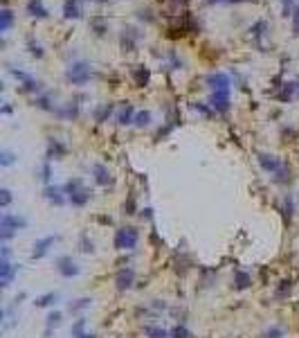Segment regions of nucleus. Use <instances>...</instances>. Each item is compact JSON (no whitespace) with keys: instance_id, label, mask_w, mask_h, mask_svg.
I'll use <instances>...</instances> for the list:
<instances>
[{"instance_id":"obj_39","label":"nucleus","mask_w":299,"mask_h":338,"mask_svg":"<svg viewBox=\"0 0 299 338\" xmlns=\"http://www.w3.org/2000/svg\"><path fill=\"white\" fill-rule=\"evenodd\" d=\"M12 201H14V196H12V190H7V187H3V190H0V207H3V210H7V207L12 205Z\"/></svg>"},{"instance_id":"obj_36","label":"nucleus","mask_w":299,"mask_h":338,"mask_svg":"<svg viewBox=\"0 0 299 338\" xmlns=\"http://www.w3.org/2000/svg\"><path fill=\"white\" fill-rule=\"evenodd\" d=\"M110 113H113V106H110V104H104V106H99L97 111H94V119L102 124V122H106V119H108Z\"/></svg>"},{"instance_id":"obj_7","label":"nucleus","mask_w":299,"mask_h":338,"mask_svg":"<svg viewBox=\"0 0 299 338\" xmlns=\"http://www.w3.org/2000/svg\"><path fill=\"white\" fill-rule=\"evenodd\" d=\"M135 284V268L133 266H122L115 273V287L117 291H128Z\"/></svg>"},{"instance_id":"obj_2","label":"nucleus","mask_w":299,"mask_h":338,"mask_svg":"<svg viewBox=\"0 0 299 338\" xmlns=\"http://www.w3.org/2000/svg\"><path fill=\"white\" fill-rule=\"evenodd\" d=\"M140 243V230L135 226H119L115 230V237H113V246L115 251L124 253V251H135Z\"/></svg>"},{"instance_id":"obj_33","label":"nucleus","mask_w":299,"mask_h":338,"mask_svg":"<svg viewBox=\"0 0 299 338\" xmlns=\"http://www.w3.org/2000/svg\"><path fill=\"white\" fill-rule=\"evenodd\" d=\"M12 23H14L12 9H3V14H0V32H7L12 27Z\"/></svg>"},{"instance_id":"obj_13","label":"nucleus","mask_w":299,"mask_h":338,"mask_svg":"<svg viewBox=\"0 0 299 338\" xmlns=\"http://www.w3.org/2000/svg\"><path fill=\"white\" fill-rule=\"evenodd\" d=\"M205 84H207L212 90H229V75L225 72H212V75L205 77Z\"/></svg>"},{"instance_id":"obj_14","label":"nucleus","mask_w":299,"mask_h":338,"mask_svg":"<svg viewBox=\"0 0 299 338\" xmlns=\"http://www.w3.org/2000/svg\"><path fill=\"white\" fill-rule=\"evenodd\" d=\"M140 39V32L135 27H124L122 29V36H119V45H122L124 52H133L135 50V43Z\"/></svg>"},{"instance_id":"obj_38","label":"nucleus","mask_w":299,"mask_h":338,"mask_svg":"<svg viewBox=\"0 0 299 338\" xmlns=\"http://www.w3.org/2000/svg\"><path fill=\"white\" fill-rule=\"evenodd\" d=\"M52 95H39L36 97V106L43 108V111H54V106H52Z\"/></svg>"},{"instance_id":"obj_3","label":"nucleus","mask_w":299,"mask_h":338,"mask_svg":"<svg viewBox=\"0 0 299 338\" xmlns=\"http://www.w3.org/2000/svg\"><path fill=\"white\" fill-rule=\"evenodd\" d=\"M92 77V66L88 61H72L65 70V79L75 86H83L88 84Z\"/></svg>"},{"instance_id":"obj_50","label":"nucleus","mask_w":299,"mask_h":338,"mask_svg":"<svg viewBox=\"0 0 299 338\" xmlns=\"http://www.w3.org/2000/svg\"><path fill=\"white\" fill-rule=\"evenodd\" d=\"M281 5H283V16H292V0H281Z\"/></svg>"},{"instance_id":"obj_55","label":"nucleus","mask_w":299,"mask_h":338,"mask_svg":"<svg viewBox=\"0 0 299 338\" xmlns=\"http://www.w3.org/2000/svg\"><path fill=\"white\" fill-rule=\"evenodd\" d=\"M207 3H220V0H207Z\"/></svg>"},{"instance_id":"obj_4","label":"nucleus","mask_w":299,"mask_h":338,"mask_svg":"<svg viewBox=\"0 0 299 338\" xmlns=\"http://www.w3.org/2000/svg\"><path fill=\"white\" fill-rule=\"evenodd\" d=\"M54 268H56V273H59L61 278H65V280H72V278H77V275L81 273V266H79L70 255H61V257L54 262Z\"/></svg>"},{"instance_id":"obj_24","label":"nucleus","mask_w":299,"mask_h":338,"mask_svg":"<svg viewBox=\"0 0 299 338\" xmlns=\"http://www.w3.org/2000/svg\"><path fill=\"white\" fill-rule=\"evenodd\" d=\"M27 12H29V16L47 18V9L43 7V0H29V3H27Z\"/></svg>"},{"instance_id":"obj_16","label":"nucleus","mask_w":299,"mask_h":338,"mask_svg":"<svg viewBox=\"0 0 299 338\" xmlns=\"http://www.w3.org/2000/svg\"><path fill=\"white\" fill-rule=\"evenodd\" d=\"M92 178H94V183L102 185V187H108L110 183H113V176H110L108 167H106V165H102V163L92 165Z\"/></svg>"},{"instance_id":"obj_53","label":"nucleus","mask_w":299,"mask_h":338,"mask_svg":"<svg viewBox=\"0 0 299 338\" xmlns=\"http://www.w3.org/2000/svg\"><path fill=\"white\" fill-rule=\"evenodd\" d=\"M3 113H5V115H9V113H12V106H9V104H7V106H3Z\"/></svg>"},{"instance_id":"obj_31","label":"nucleus","mask_w":299,"mask_h":338,"mask_svg":"<svg viewBox=\"0 0 299 338\" xmlns=\"http://www.w3.org/2000/svg\"><path fill=\"white\" fill-rule=\"evenodd\" d=\"M39 178L43 180L45 185H50V180H52V165H50V160H43V163H41V167H39Z\"/></svg>"},{"instance_id":"obj_27","label":"nucleus","mask_w":299,"mask_h":338,"mask_svg":"<svg viewBox=\"0 0 299 338\" xmlns=\"http://www.w3.org/2000/svg\"><path fill=\"white\" fill-rule=\"evenodd\" d=\"M59 300V293H54V291H50V293H43V295H39V298L34 300V304L39 306V309H45V306H52Z\"/></svg>"},{"instance_id":"obj_44","label":"nucleus","mask_w":299,"mask_h":338,"mask_svg":"<svg viewBox=\"0 0 299 338\" xmlns=\"http://www.w3.org/2000/svg\"><path fill=\"white\" fill-rule=\"evenodd\" d=\"M263 338H283V329L281 327H268Z\"/></svg>"},{"instance_id":"obj_19","label":"nucleus","mask_w":299,"mask_h":338,"mask_svg":"<svg viewBox=\"0 0 299 338\" xmlns=\"http://www.w3.org/2000/svg\"><path fill=\"white\" fill-rule=\"evenodd\" d=\"M56 115L63 117V119H75L79 117V104L77 102H68V104H63V108H56Z\"/></svg>"},{"instance_id":"obj_47","label":"nucleus","mask_w":299,"mask_h":338,"mask_svg":"<svg viewBox=\"0 0 299 338\" xmlns=\"http://www.w3.org/2000/svg\"><path fill=\"white\" fill-rule=\"evenodd\" d=\"M169 61H171V68H173V70H180V68H182V61L180 59H178V54H176V52H169Z\"/></svg>"},{"instance_id":"obj_8","label":"nucleus","mask_w":299,"mask_h":338,"mask_svg":"<svg viewBox=\"0 0 299 338\" xmlns=\"http://www.w3.org/2000/svg\"><path fill=\"white\" fill-rule=\"evenodd\" d=\"M16 275H18V264H12V259H0V284H3V289L12 287Z\"/></svg>"},{"instance_id":"obj_45","label":"nucleus","mask_w":299,"mask_h":338,"mask_svg":"<svg viewBox=\"0 0 299 338\" xmlns=\"http://www.w3.org/2000/svg\"><path fill=\"white\" fill-rule=\"evenodd\" d=\"M265 27H268L265 20H259V23H256L254 27H252V34H254L256 39H261V36H263V29H265Z\"/></svg>"},{"instance_id":"obj_28","label":"nucleus","mask_w":299,"mask_h":338,"mask_svg":"<svg viewBox=\"0 0 299 338\" xmlns=\"http://www.w3.org/2000/svg\"><path fill=\"white\" fill-rule=\"evenodd\" d=\"M90 304H92V298H77L75 302L68 304V311H70V314H81V311H86Z\"/></svg>"},{"instance_id":"obj_1","label":"nucleus","mask_w":299,"mask_h":338,"mask_svg":"<svg viewBox=\"0 0 299 338\" xmlns=\"http://www.w3.org/2000/svg\"><path fill=\"white\" fill-rule=\"evenodd\" d=\"M63 192L72 207H86L92 199V190H88L81 178H70L63 183Z\"/></svg>"},{"instance_id":"obj_10","label":"nucleus","mask_w":299,"mask_h":338,"mask_svg":"<svg viewBox=\"0 0 299 338\" xmlns=\"http://www.w3.org/2000/svg\"><path fill=\"white\" fill-rule=\"evenodd\" d=\"M65 153H68V147L61 142V140H56V138H47V149H45V160H61V158H65Z\"/></svg>"},{"instance_id":"obj_40","label":"nucleus","mask_w":299,"mask_h":338,"mask_svg":"<svg viewBox=\"0 0 299 338\" xmlns=\"http://www.w3.org/2000/svg\"><path fill=\"white\" fill-rule=\"evenodd\" d=\"M14 163H16V153L14 151H9V149L0 151V165H3V167H12Z\"/></svg>"},{"instance_id":"obj_12","label":"nucleus","mask_w":299,"mask_h":338,"mask_svg":"<svg viewBox=\"0 0 299 338\" xmlns=\"http://www.w3.org/2000/svg\"><path fill=\"white\" fill-rule=\"evenodd\" d=\"M209 108L216 113H225L229 108V90H212L209 95Z\"/></svg>"},{"instance_id":"obj_6","label":"nucleus","mask_w":299,"mask_h":338,"mask_svg":"<svg viewBox=\"0 0 299 338\" xmlns=\"http://www.w3.org/2000/svg\"><path fill=\"white\" fill-rule=\"evenodd\" d=\"M43 196H45V201H50L54 207H63L68 203V196H65V192H63V185H45L43 187Z\"/></svg>"},{"instance_id":"obj_15","label":"nucleus","mask_w":299,"mask_h":338,"mask_svg":"<svg viewBox=\"0 0 299 338\" xmlns=\"http://www.w3.org/2000/svg\"><path fill=\"white\" fill-rule=\"evenodd\" d=\"M275 97L279 102H290V100H295V97H299V79L286 81V84L281 86V90L275 93Z\"/></svg>"},{"instance_id":"obj_29","label":"nucleus","mask_w":299,"mask_h":338,"mask_svg":"<svg viewBox=\"0 0 299 338\" xmlns=\"http://www.w3.org/2000/svg\"><path fill=\"white\" fill-rule=\"evenodd\" d=\"M151 119H153L151 111H138V113H135L133 124H135L138 129H144V127H149V124H151Z\"/></svg>"},{"instance_id":"obj_30","label":"nucleus","mask_w":299,"mask_h":338,"mask_svg":"<svg viewBox=\"0 0 299 338\" xmlns=\"http://www.w3.org/2000/svg\"><path fill=\"white\" fill-rule=\"evenodd\" d=\"M90 27L94 29V34L97 36H104L108 32V23L104 20L102 16H94V18H90Z\"/></svg>"},{"instance_id":"obj_46","label":"nucleus","mask_w":299,"mask_h":338,"mask_svg":"<svg viewBox=\"0 0 299 338\" xmlns=\"http://www.w3.org/2000/svg\"><path fill=\"white\" fill-rule=\"evenodd\" d=\"M193 111L201 113V115H205V117H212V111H214V108H207L205 104H193Z\"/></svg>"},{"instance_id":"obj_5","label":"nucleus","mask_w":299,"mask_h":338,"mask_svg":"<svg viewBox=\"0 0 299 338\" xmlns=\"http://www.w3.org/2000/svg\"><path fill=\"white\" fill-rule=\"evenodd\" d=\"M59 239H61L59 235H47V237L36 239V241H34V251H31V259H43V257H47Z\"/></svg>"},{"instance_id":"obj_25","label":"nucleus","mask_w":299,"mask_h":338,"mask_svg":"<svg viewBox=\"0 0 299 338\" xmlns=\"http://www.w3.org/2000/svg\"><path fill=\"white\" fill-rule=\"evenodd\" d=\"M23 90L25 93H34V95H41L43 93V84H41L39 79H34V77H25L23 79Z\"/></svg>"},{"instance_id":"obj_9","label":"nucleus","mask_w":299,"mask_h":338,"mask_svg":"<svg viewBox=\"0 0 299 338\" xmlns=\"http://www.w3.org/2000/svg\"><path fill=\"white\" fill-rule=\"evenodd\" d=\"M0 228H9V230H25L27 228V219H25L23 214H14V212H3V217H0Z\"/></svg>"},{"instance_id":"obj_23","label":"nucleus","mask_w":299,"mask_h":338,"mask_svg":"<svg viewBox=\"0 0 299 338\" xmlns=\"http://www.w3.org/2000/svg\"><path fill=\"white\" fill-rule=\"evenodd\" d=\"M144 334H146V338H171V331L160 325H146Z\"/></svg>"},{"instance_id":"obj_18","label":"nucleus","mask_w":299,"mask_h":338,"mask_svg":"<svg viewBox=\"0 0 299 338\" xmlns=\"http://www.w3.org/2000/svg\"><path fill=\"white\" fill-rule=\"evenodd\" d=\"M115 119H117V124H122V127H126V124H133L135 119V108L133 104H122V108L117 111V115H115Z\"/></svg>"},{"instance_id":"obj_22","label":"nucleus","mask_w":299,"mask_h":338,"mask_svg":"<svg viewBox=\"0 0 299 338\" xmlns=\"http://www.w3.org/2000/svg\"><path fill=\"white\" fill-rule=\"evenodd\" d=\"M130 72H133V79H135V84H138V86H146V84H149L151 72H149V68H146V66H135Z\"/></svg>"},{"instance_id":"obj_26","label":"nucleus","mask_w":299,"mask_h":338,"mask_svg":"<svg viewBox=\"0 0 299 338\" xmlns=\"http://www.w3.org/2000/svg\"><path fill=\"white\" fill-rule=\"evenodd\" d=\"M290 178H292V171H290V167H288L286 163H283L281 169L277 171L275 176H272V180H275L277 185H288V183H290Z\"/></svg>"},{"instance_id":"obj_21","label":"nucleus","mask_w":299,"mask_h":338,"mask_svg":"<svg viewBox=\"0 0 299 338\" xmlns=\"http://www.w3.org/2000/svg\"><path fill=\"white\" fill-rule=\"evenodd\" d=\"M63 16L65 18L81 16V5H79V0H65V3H63Z\"/></svg>"},{"instance_id":"obj_43","label":"nucleus","mask_w":299,"mask_h":338,"mask_svg":"<svg viewBox=\"0 0 299 338\" xmlns=\"http://www.w3.org/2000/svg\"><path fill=\"white\" fill-rule=\"evenodd\" d=\"M16 235H18L16 230H9V228H0V241H3V243H9Z\"/></svg>"},{"instance_id":"obj_42","label":"nucleus","mask_w":299,"mask_h":338,"mask_svg":"<svg viewBox=\"0 0 299 338\" xmlns=\"http://www.w3.org/2000/svg\"><path fill=\"white\" fill-rule=\"evenodd\" d=\"M81 334H86V318H79L75 325H72V338L81 336Z\"/></svg>"},{"instance_id":"obj_51","label":"nucleus","mask_w":299,"mask_h":338,"mask_svg":"<svg viewBox=\"0 0 299 338\" xmlns=\"http://www.w3.org/2000/svg\"><path fill=\"white\" fill-rule=\"evenodd\" d=\"M140 212H142V219L153 221V210H151V207H144V210H140Z\"/></svg>"},{"instance_id":"obj_41","label":"nucleus","mask_w":299,"mask_h":338,"mask_svg":"<svg viewBox=\"0 0 299 338\" xmlns=\"http://www.w3.org/2000/svg\"><path fill=\"white\" fill-rule=\"evenodd\" d=\"M27 48H29V54L36 56V59H41V56H43V48H41V45L36 43L34 39H27Z\"/></svg>"},{"instance_id":"obj_11","label":"nucleus","mask_w":299,"mask_h":338,"mask_svg":"<svg viewBox=\"0 0 299 338\" xmlns=\"http://www.w3.org/2000/svg\"><path fill=\"white\" fill-rule=\"evenodd\" d=\"M256 160H259V165H261V169L265 171V174H270V176H275L277 171L281 169V160L277 158V156H272V153H256Z\"/></svg>"},{"instance_id":"obj_49","label":"nucleus","mask_w":299,"mask_h":338,"mask_svg":"<svg viewBox=\"0 0 299 338\" xmlns=\"http://www.w3.org/2000/svg\"><path fill=\"white\" fill-rule=\"evenodd\" d=\"M292 34L299 36V7L295 9V14H292Z\"/></svg>"},{"instance_id":"obj_52","label":"nucleus","mask_w":299,"mask_h":338,"mask_svg":"<svg viewBox=\"0 0 299 338\" xmlns=\"http://www.w3.org/2000/svg\"><path fill=\"white\" fill-rule=\"evenodd\" d=\"M75 338H97V334H90V331H86V334H81V336H75Z\"/></svg>"},{"instance_id":"obj_56","label":"nucleus","mask_w":299,"mask_h":338,"mask_svg":"<svg viewBox=\"0 0 299 338\" xmlns=\"http://www.w3.org/2000/svg\"><path fill=\"white\" fill-rule=\"evenodd\" d=\"M97 3H106V0H97Z\"/></svg>"},{"instance_id":"obj_37","label":"nucleus","mask_w":299,"mask_h":338,"mask_svg":"<svg viewBox=\"0 0 299 338\" xmlns=\"http://www.w3.org/2000/svg\"><path fill=\"white\" fill-rule=\"evenodd\" d=\"M290 291H292V282H290V280H281L279 287H277V298L283 300L286 295H290Z\"/></svg>"},{"instance_id":"obj_17","label":"nucleus","mask_w":299,"mask_h":338,"mask_svg":"<svg viewBox=\"0 0 299 338\" xmlns=\"http://www.w3.org/2000/svg\"><path fill=\"white\" fill-rule=\"evenodd\" d=\"M234 291H245V289H250L252 287V275L248 273V270H243V268H236L234 270Z\"/></svg>"},{"instance_id":"obj_48","label":"nucleus","mask_w":299,"mask_h":338,"mask_svg":"<svg viewBox=\"0 0 299 338\" xmlns=\"http://www.w3.org/2000/svg\"><path fill=\"white\" fill-rule=\"evenodd\" d=\"M124 214H135V196H128V203H124Z\"/></svg>"},{"instance_id":"obj_34","label":"nucleus","mask_w":299,"mask_h":338,"mask_svg":"<svg viewBox=\"0 0 299 338\" xmlns=\"http://www.w3.org/2000/svg\"><path fill=\"white\" fill-rule=\"evenodd\" d=\"M283 214H286L288 223L292 221V214H295V201H292V196H290V194L283 196Z\"/></svg>"},{"instance_id":"obj_35","label":"nucleus","mask_w":299,"mask_h":338,"mask_svg":"<svg viewBox=\"0 0 299 338\" xmlns=\"http://www.w3.org/2000/svg\"><path fill=\"white\" fill-rule=\"evenodd\" d=\"M79 251L86 253V255H92V253H94V243H92V239L88 237V235H81V237H79Z\"/></svg>"},{"instance_id":"obj_32","label":"nucleus","mask_w":299,"mask_h":338,"mask_svg":"<svg viewBox=\"0 0 299 338\" xmlns=\"http://www.w3.org/2000/svg\"><path fill=\"white\" fill-rule=\"evenodd\" d=\"M169 331H171V338H193V336H191V331L187 329L185 322H178V325H176V327H171Z\"/></svg>"},{"instance_id":"obj_20","label":"nucleus","mask_w":299,"mask_h":338,"mask_svg":"<svg viewBox=\"0 0 299 338\" xmlns=\"http://www.w3.org/2000/svg\"><path fill=\"white\" fill-rule=\"evenodd\" d=\"M61 320H63L61 311H50V314H47V318H45V336H50L52 331H54L56 327L61 325Z\"/></svg>"},{"instance_id":"obj_54","label":"nucleus","mask_w":299,"mask_h":338,"mask_svg":"<svg viewBox=\"0 0 299 338\" xmlns=\"http://www.w3.org/2000/svg\"><path fill=\"white\" fill-rule=\"evenodd\" d=\"M229 3H245V0H229Z\"/></svg>"}]
</instances>
